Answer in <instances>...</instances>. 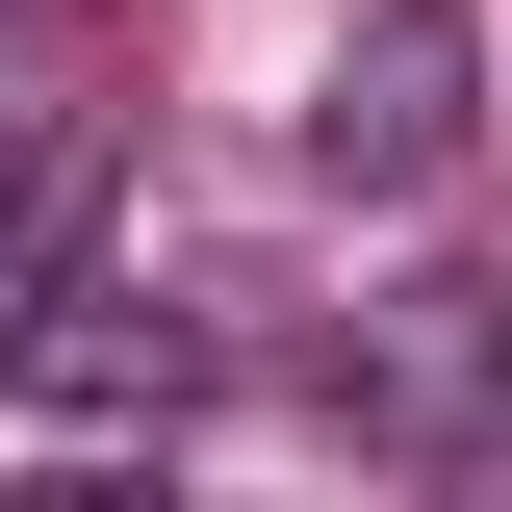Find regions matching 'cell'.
<instances>
[{
  "instance_id": "1",
  "label": "cell",
  "mask_w": 512,
  "mask_h": 512,
  "mask_svg": "<svg viewBox=\"0 0 512 512\" xmlns=\"http://www.w3.org/2000/svg\"><path fill=\"white\" fill-rule=\"evenodd\" d=\"M461 154H487V26L461 0H359L333 77H308V180L333 205H436Z\"/></svg>"
},
{
  "instance_id": "2",
  "label": "cell",
  "mask_w": 512,
  "mask_h": 512,
  "mask_svg": "<svg viewBox=\"0 0 512 512\" xmlns=\"http://www.w3.org/2000/svg\"><path fill=\"white\" fill-rule=\"evenodd\" d=\"M308 384H333V436H384V461H487V436H512V282L436 256V282H384Z\"/></svg>"
},
{
  "instance_id": "3",
  "label": "cell",
  "mask_w": 512,
  "mask_h": 512,
  "mask_svg": "<svg viewBox=\"0 0 512 512\" xmlns=\"http://www.w3.org/2000/svg\"><path fill=\"white\" fill-rule=\"evenodd\" d=\"M0 384H26L52 436H180V410H205V333L128 308V282H52V308L0 333Z\"/></svg>"
},
{
  "instance_id": "4",
  "label": "cell",
  "mask_w": 512,
  "mask_h": 512,
  "mask_svg": "<svg viewBox=\"0 0 512 512\" xmlns=\"http://www.w3.org/2000/svg\"><path fill=\"white\" fill-rule=\"evenodd\" d=\"M52 282H103V128H0V333Z\"/></svg>"
}]
</instances>
